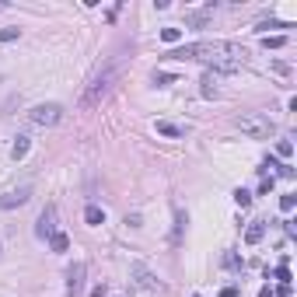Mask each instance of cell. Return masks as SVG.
<instances>
[{
    "instance_id": "obj_1",
    "label": "cell",
    "mask_w": 297,
    "mask_h": 297,
    "mask_svg": "<svg viewBox=\"0 0 297 297\" xmlns=\"http://www.w3.org/2000/svg\"><path fill=\"white\" fill-rule=\"evenodd\" d=\"M168 60H200L210 63L221 74H234L248 63V49L238 42H221V39H203V42H185L168 53Z\"/></svg>"
},
{
    "instance_id": "obj_2",
    "label": "cell",
    "mask_w": 297,
    "mask_h": 297,
    "mask_svg": "<svg viewBox=\"0 0 297 297\" xmlns=\"http://www.w3.org/2000/svg\"><path fill=\"white\" fill-rule=\"evenodd\" d=\"M116 80H119V63H109V67H102V74H94V77H91V84L84 87V94H80V109L87 112V109L102 105V102L112 94Z\"/></svg>"
},
{
    "instance_id": "obj_3",
    "label": "cell",
    "mask_w": 297,
    "mask_h": 297,
    "mask_svg": "<svg viewBox=\"0 0 297 297\" xmlns=\"http://www.w3.org/2000/svg\"><path fill=\"white\" fill-rule=\"evenodd\" d=\"M234 126H238L248 140H269V137L276 133V126H273V119H269L266 112H241V116H234Z\"/></svg>"
},
{
    "instance_id": "obj_4",
    "label": "cell",
    "mask_w": 297,
    "mask_h": 297,
    "mask_svg": "<svg viewBox=\"0 0 297 297\" xmlns=\"http://www.w3.org/2000/svg\"><path fill=\"white\" fill-rule=\"evenodd\" d=\"M60 119H63V105H56V102L35 105V109L28 112V123H32V126H56Z\"/></svg>"
},
{
    "instance_id": "obj_5",
    "label": "cell",
    "mask_w": 297,
    "mask_h": 297,
    "mask_svg": "<svg viewBox=\"0 0 297 297\" xmlns=\"http://www.w3.org/2000/svg\"><path fill=\"white\" fill-rule=\"evenodd\" d=\"M130 276H133V280H137V287H144V290H161L157 273H150L144 262H130Z\"/></svg>"
},
{
    "instance_id": "obj_6",
    "label": "cell",
    "mask_w": 297,
    "mask_h": 297,
    "mask_svg": "<svg viewBox=\"0 0 297 297\" xmlns=\"http://www.w3.org/2000/svg\"><path fill=\"white\" fill-rule=\"evenodd\" d=\"M84 273H87L84 262L70 266V273H67V297H84Z\"/></svg>"
},
{
    "instance_id": "obj_7",
    "label": "cell",
    "mask_w": 297,
    "mask_h": 297,
    "mask_svg": "<svg viewBox=\"0 0 297 297\" xmlns=\"http://www.w3.org/2000/svg\"><path fill=\"white\" fill-rule=\"evenodd\" d=\"M32 200V189L28 185H21V189H11V192H4L0 196V210H14V207H25Z\"/></svg>"
},
{
    "instance_id": "obj_8",
    "label": "cell",
    "mask_w": 297,
    "mask_h": 297,
    "mask_svg": "<svg viewBox=\"0 0 297 297\" xmlns=\"http://www.w3.org/2000/svg\"><path fill=\"white\" fill-rule=\"evenodd\" d=\"M35 234H39V238H53V234H56V207H53V203L42 210V217L35 224Z\"/></svg>"
},
{
    "instance_id": "obj_9",
    "label": "cell",
    "mask_w": 297,
    "mask_h": 297,
    "mask_svg": "<svg viewBox=\"0 0 297 297\" xmlns=\"http://www.w3.org/2000/svg\"><path fill=\"white\" fill-rule=\"evenodd\" d=\"M262 234H266V221H252L245 227V241H248V245H259Z\"/></svg>"
},
{
    "instance_id": "obj_10",
    "label": "cell",
    "mask_w": 297,
    "mask_h": 297,
    "mask_svg": "<svg viewBox=\"0 0 297 297\" xmlns=\"http://www.w3.org/2000/svg\"><path fill=\"white\" fill-rule=\"evenodd\" d=\"M28 147H32V140H28L25 133H18V137H14V144H11V157H14V161H25Z\"/></svg>"
},
{
    "instance_id": "obj_11",
    "label": "cell",
    "mask_w": 297,
    "mask_h": 297,
    "mask_svg": "<svg viewBox=\"0 0 297 297\" xmlns=\"http://www.w3.org/2000/svg\"><path fill=\"white\" fill-rule=\"evenodd\" d=\"M185 130H189V126H178V123L157 119V133H164V137H185Z\"/></svg>"
},
{
    "instance_id": "obj_12",
    "label": "cell",
    "mask_w": 297,
    "mask_h": 297,
    "mask_svg": "<svg viewBox=\"0 0 297 297\" xmlns=\"http://www.w3.org/2000/svg\"><path fill=\"white\" fill-rule=\"evenodd\" d=\"M200 94H203V98H217V77L214 74H203V80H200Z\"/></svg>"
},
{
    "instance_id": "obj_13",
    "label": "cell",
    "mask_w": 297,
    "mask_h": 297,
    "mask_svg": "<svg viewBox=\"0 0 297 297\" xmlns=\"http://www.w3.org/2000/svg\"><path fill=\"white\" fill-rule=\"evenodd\" d=\"M84 221L91 224V227H98V224H105V210L102 207H87L84 210Z\"/></svg>"
},
{
    "instance_id": "obj_14",
    "label": "cell",
    "mask_w": 297,
    "mask_h": 297,
    "mask_svg": "<svg viewBox=\"0 0 297 297\" xmlns=\"http://www.w3.org/2000/svg\"><path fill=\"white\" fill-rule=\"evenodd\" d=\"M210 21V11H189L185 14V25H196V28H203Z\"/></svg>"
},
{
    "instance_id": "obj_15",
    "label": "cell",
    "mask_w": 297,
    "mask_h": 297,
    "mask_svg": "<svg viewBox=\"0 0 297 297\" xmlns=\"http://www.w3.org/2000/svg\"><path fill=\"white\" fill-rule=\"evenodd\" d=\"M49 248H53V252H67V248H70V238H67L63 231H56V234L49 238Z\"/></svg>"
},
{
    "instance_id": "obj_16",
    "label": "cell",
    "mask_w": 297,
    "mask_h": 297,
    "mask_svg": "<svg viewBox=\"0 0 297 297\" xmlns=\"http://www.w3.org/2000/svg\"><path fill=\"white\" fill-rule=\"evenodd\" d=\"M182 39V28H161V42H168V46H175Z\"/></svg>"
},
{
    "instance_id": "obj_17",
    "label": "cell",
    "mask_w": 297,
    "mask_h": 297,
    "mask_svg": "<svg viewBox=\"0 0 297 297\" xmlns=\"http://www.w3.org/2000/svg\"><path fill=\"white\" fill-rule=\"evenodd\" d=\"M189 224V217H185V210L182 207H175V241H178V234H182V227Z\"/></svg>"
},
{
    "instance_id": "obj_18",
    "label": "cell",
    "mask_w": 297,
    "mask_h": 297,
    "mask_svg": "<svg viewBox=\"0 0 297 297\" xmlns=\"http://www.w3.org/2000/svg\"><path fill=\"white\" fill-rule=\"evenodd\" d=\"M175 80H178V77H175V74H164V70H157V74H154V84H157V87H168V84H175Z\"/></svg>"
},
{
    "instance_id": "obj_19",
    "label": "cell",
    "mask_w": 297,
    "mask_h": 297,
    "mask_svg": "<svg viewBox=\"0 0 297 297\" xmlns=\"http://www.w3.org/2000/svg\"><path fill=\"white\" fill-rule=\"evenodd\" d=\"M283 42H287L283 35H266V39H262V46H266V49H283Z\"/></svg>"
},
{
    "instance_id": "obj_20",
    "label": "cell",
    "mask_w": 297,
    "mask_h": 297,
    "mask_svg": "<svg viewBox=\"0 0 297 297\" xmlns=\"http://www.w3.org/2000/svg\"><path fill=\"white\" fill-rule=\"evenodd\" d=\"M234 203H238V207L245 210V207L252 203V192H245V189H238V192H234Z\"/></svg>"
},
{
    "instance_id": "obj_21",
    "label": "cell",
    "mask_w": 297,
    "mask_h": 297,
    "mask_svg": "<svg viewBox=\"0 0 297 297\" xmlns=\"http://www.w3.org/2000/svg\"><path fill=\"white\" fill-rule=\"evenodd\" d=\"M224 266H227V269H241L245 262H241V259H238L234 252H227V255H224Z\"/></svg>"
},
{
    "instance_id": "obj_22",
    "label": "cell",
    "mask_w": 297,
    "mask_h": 297,
    "mask_svg": "<svg viewBox=\"0 0 297 297\" xmlns=\"http://www.w3.org/2000/svg\"><path fill=\"white\" fill-rule=\"evenodd\" d=\"M21 35V28H0V42H14Z\"/></svg>"
},
{
    "instance_id": "obj_23",
    "label": "cell",
    "mask_w": 297,
    "mask_h": 297,
    "mask_svg": "<svg viewBox=\"0 0 297 297\" xmlns=\"http://www.w3.org/2000/svg\"><path fill=\"white\" fill-rule=\"evenodd\" d=\"M276 154H280V157H290V154H294V144H290V140H280V144H276Z\"/></svg>"
},
{
    "instance_id": "obj_24",
    "label": "cell",
    "mask_w": 297,
    "mask_h": 297,
    "mask_svg": "<svg viewBox=\"0 0 297 297\" xmlns=\"http://www.w3.org/2000/svg\"><path fill=\"white\" fill-rule=\"evenodd\" d=\"M255 28H259V32H262V28H290V25H287V21H259V25H255Z\"/></svg>"
},
{
    "instance_id": "obj_25",
    "label": "cell",
    "mask_w": 297,
    "mask_h": 297,
    "mask_svg": "<svg viewBox=\"0 0 297 297\" xmlns=\"http://www.w3.org/2000/svg\"><path fill=\"white\" fill-rule=\"evenodd\" d=\"M294 196H283V200H280V210H283V214H290V210H294Z\"/></svg>"
},
{
    "instance_id": "obj_26",
    "label": "cell",
    "mask_w": 297,
    "mask_h": 297,
    "mask_svg": "<svg viewBox=\"0 0 297 297\" xmlns=\"http://www.w3.org/2000/svg\"><path fill=\"white\" fill-rule=\"evenodd\" d=\"M269 189H273V175H269V178H262V185H259V192H262V196H266V192H269Z\"/></svg>"
},
{
    "instance_id": "obj_27",
    "label": "cell",
    "mask_w": 297,
    "mask_h": 297,
    "mask_svg": "<svg viewBox=\"0 0 297 297\" xmlns=\"http://www.w3.org/2000/svg\"><path fill=\"white\" fill-rule=\"evenodd\" d=\"M105 294H109V287H105V283H98V287L91 290V297H105Z\"/></svg>"
},
{
    "instance_id": "obj_28",
    "label": "cell",
    "mask_w": 297,
    "mask_h": 297,
    "mask_svg": "<svg viewBox=\"0 0 297 297\" xmlns=\"http://www.w3.org/2000/svg\"><path fill=\"white\" fill-rule=\"evenodd\" d=\"M234 294H238V287H224L221 290V297H234Z\"/></svg>"
},
{
    "instance_id": "obj_29",
    "label": "cell",
    "mask_w": 297,
    "mask_h": 297,
    "mask_svg": "<svg viewBox=\"0 0 297 297\" xmlns=\"http://www.w3.org/2000/svg\"><path fill=\"white\" fill-rule=\"evenodd\" d=\"M259 297H276V294H273L269 287H262V290H259Z\"/></svg>"
},
{
    "instance_id": "obj_30",
    "label": "cell",
    "mask_w": 297,
    "mask_h": 297,
    "mask_svg": "<svg viewBox=\"0 0 297 297\" xmlns=\"http://www.w3.org/2000/svg\"><path fill=\"white\" fill-rule=\"evenodd\" d=\"M0 11H4V4H0Z\"/></svg>"
}]
</instances>
